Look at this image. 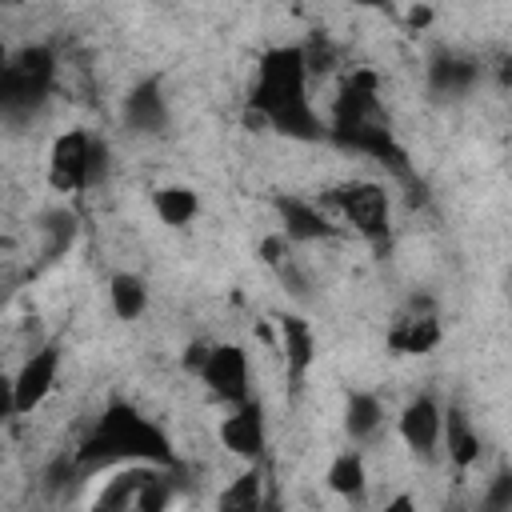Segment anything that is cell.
Listing matches in <instances>:
<instances>
[{"label": "cell", "instance_id": "17", "mask_svg": "<svg viewBox=\"0 0 512 512\" xmlns=\"http://www.w3.org/2000/svg\"><path fill=\"white\" fill-rule=\"evenodd\" d=\"M440 436L448 440V456L460 468H468L480 456V436L472 432V424H468V416L460 408H448V416H440Z\"/></svg>", "mask_w": 512, "mask_h": 512}, {"label": "cell", "instance_id": "5", "mask_svg": "<svg viewBox=\"0 0 512 512\" xmlns=\"http://www.w3.org/2000/svg\"><path fill=\"white\" fill-rule=\"evenodd\" d=\"M328 204L368 240H384L388 236V224H392V204H388V192L380 184H368V180H356V184H340L328 192Z\"/></svg>", "mask_w": 512, "mask_h": 512}, {"label": "cell", "instance_id": "8", "mask_svg": "<svg viewBox=\"0 0 512 512\" xmlns=\"http://www.w3.org/2000/svg\"><path fill=\"white\" fill-rule=\"evenodd\" d=\"M88 152H92V136L88 132H64L52 144L48 184L56 192H80V188H88Z\"/></svg>", "mask_w": 512, "mask_h": 512}, {"label": "cell", "instance_id": "23", "mask_svg": "<svg viewBox=\"0 0 512 512\" xmlns=\"http://www.w3.org/2000/svg\"><path fill=\"white\" fill-rule=\"evenodd\" d=\"M108 176V144L104 140H92V152H88V188L92 184H104Z\"/></svg>", "mask_w": 512, "mask_h": 512}, {"label": "cell", "instance_id": "2", "mask_svg": "<svg viewBox=\"0 0 512 512\" xmlns=\"http://www.w3.org/2000/svg\"><path fill=\"white\" fill-rule=\"evenodd\" d=\"M328 136L348 148V152H364L372 156L376 164L392 168L396 176H408V156L404 148L396 144L392 128H388V116L380 108V96H376V76L372 72H352L336 96V108H332V128Z\"/></svg>", "mask_w": 512, "mask_h": 512}, {"label": "cell", "instance_id": "21", "mask_svg": "<svg viewBox=\"0 0 512 512\" xmlns=\"http://www.w3.org/2000/svg\"><path fill=\"white\" fill-rule=\"evenodd\" d=\"M364 460H360V452H340L336 460H332V468H328V484L340 492V496H348V500H360L364 496Z\"/></svg>", "mask_w": 512, "mask_h": 512}, {"label": "cell", "instance_id": "7", "mask_svg": "<svg viewBox=\"0 0 512 512\" xmlns=\"http://www.w3.org/2000/svg\"><path fill=\"white\" fill-rule=\"evenodd\" d=\"M200 380L224 404H244L248 400V356H244V348L240 344H212L208 360L200 368Z\"/></svg>", "mask_w": 512, "mask_h": 512}, {"label": "cell", "instance_id": "3", "mask_svg": "<svg viewBox=\"0 0 512 512\" xmlns=\"http://www.w3.org/2000/svg\"><path fill=\"white\" fill-rule=\"evenodd\" d=\"M108 464H160V468H176V452H172L168 436L156 424L136 416L128 404H112L100 416V424L92 428V436L76 452V468L80 472H96V468H108Z\"/></svg>", "mask_w": 512, "mask_h": 512}, {"label": "cell", "instance_id": "9", "mask_svg": "<svg viewBox=\"0 0 512 512\" xmlns=\"http://www.w3.org/2000/svg\"><path fill=\"white\" fill-rule=\"evenodd\" d=\"M56 376H60V348L56 344H44V348H36L24 364H20V372L12 376V392H16V412H32L48 392H52V384H56Z\"/></svg>", "mask_w": 512, "mask_h": 512}, {"label": "cell", "instance_id": "27", "mask_svg": "<svg viewBox=\"0 0 512 512\" xmlns=\"http://www.w3.org/2000/svg\"><path fill=\"white\" fill-rule=\"evenodd\" d=\"M352 4H360V8H384L388 0H352Z\"/></svg>", "mask_w": 512, "mask_h": 512}, {"label": "cell", "instance_id": "20", "mask_svg": "<svg viewBox=\"0 0 512 512\" xmlns=\"http://www.w3.org/2000/svg\"><path fill=\"white\" fill-rule=\"evenodd\" d=\"M112 312L120 316V320H136L140 312H144V304H148V288H144V280L140 276H132V272H120V276H112Z\"/></svg>", "mask_w": 512, "mask_h": 512}, {"label": "cell", "instance_id": "15", "mask_svg": "<svg viewBox=\"0 0 512 512\" xmlns=\"http://www.w3.org/2000/svg\"><path fill=\"white\" fill-rule=\"evenodd\" d=\"M436 340H440V324H436V316L428 308L400 316L392 336H388V344L396 352H428V348H436Z\"/></svg>", "mask_w": 512, "mask_h": 512}, {"label": "cell", "instance_id": "4", "mask_svg": "<svg viewBox=\"0 0 512 512\" xmlns=\"http://www.w3.org/2000/svg\"><path fill=\"white\" fill-rule=\"evenodd\" d=\"M56 88V56L52 48L36 44L24 48L16 56H8V64L0 68V120H28L32 112L44 108V100Z\"/></svg>", "mask_w": 512, "mask_h": 512}, {"label": "cell", "instance_id": "10", "mask_svg": "<svg viewBox=\"0 0 512 512\" xmlns=\"http://www.w3.org/2000/svg\"><path fill=\"white\" fill-rule=\"evenodd\" d=\"M220 440H224L228 452H236V456H244L252 464L264 456V412H260V404L252 396L244 404H236V412L224 420Z\"/></svg>", "mask_w": 512, "mask_h": 512}, {"label": "cell", "instance_id": "26", "mask_svg": "<svg viewBox=\"0 0 512 512\" xmlns=\"http://www.w3.org/2000/svg\"><path fill=\"white\" fill-rule=\"evenodd\" d=\"M16 412V392H12V376H4L0 368V416H12Z\"/></svg>", "mask_w": 512, "mask_h": 512}, {"label": "cell", "instance_id": "6", "mask_svg": "<svg viewBox=\"0 0 512 512\" xmlns=\"http://www.w3.org/2000/svg\"><path fill=\"white\" fill-rule=\"evenodd\" d=\"M168 468H160V464H140V468H132V472H120L100 496H96V504L100 508H144V512H156V508H164L168 504V476H164Z\"/></svg>", "mask_w": 512, "mask_h": 512}, {"label": "cell", "instance_id": "14", "mask_svg": "<svg viewBox=\"0 0 512 512\" xmlns=\"http://www.w3.org/2000/svg\"><path fill=\"white\" fill-rule=\"evenodd\" d=\"M476 80H480V64L472 56H460V52H440L428 68V84L440 96H464Z\"/></svg>", "mask_w": 512, "mask_h": 512}, {"label": "cell", "instance_id": "22", "mask_svg": "<svg viewBox=\"0 0 512 512\" xmlns=\"http://www.w3.org/2000/svg\"><path fill=\"white\" fill-rule=\"evenodd\" d=\"M220 504H224V508H256V504H260V472L248 468V472L220 496Z\"/></svg>", "mask_w": 512, "mask_h": 512}, {"label": "cell", "instance_id": "18", "mask_svg": "<svg viewBox=\"0 0 512 512\" xmlns=\"http://www.w3.org/2000/svg\"><path fill=\"white\" fill-rule=\"evenodd\" d=\"M380 424H384V408H380V400H376V396H368V392L348 396L344 428H348V436H352V440H372V436L380 432Z\"/></svg>", "mask_w": 512, "mask_h": 512}, {"label": "cell", "instance_id": "13", "mask_svg": "<svg viewBox=\"0 0 512 512\" xmlns=\"http://www.w3.org/2000/svg\"><path fill=\"white\" fill-rule=\"evenodd\" d=\"M276 212H280V220H284V236L288 240H328V236H336V228L328 224V216L316 208V204H308V200H296V196H280L276 200Z\"/></svg>", "mask_w": 512, "mask_h": 512}, {"label": "cell", "instance_id": "25", "mask_svg": "<svg viewBox=\"0 0 512 512\" xmlns=\"http://www.w3.org/2000/svg\"><path fill=\"white\" fill-rule=\"evenodd\" d=\"M508 504H512V476H500L488 496V508H508Z\"/></svg>", "mask_w": 512, "mask_h": 512}, {"label": "cell", "instance_id": "24", "mask_svg": "<svg viewBox=\"0 0 512 512\" xmlns=\"http://www.w3.org/2000/svg\"><path fill=\"white\" fill-rule=\"evenodd\" d=\"M208 348H212V344H200V340L188 344V348H184V368H188V372H200L204 360H208Z\"/></svg>", "mask_w": 512, "mask_h": 512}, {"label": "cell", "instance_id": "11", "mask_svg": "<svg viewBox=\"0 0 512 512\" xmlns=\"http://www.w3.org/2000/svg\"><path fill=\"white\" fill-rule=\"evenodd\" d=\"M124 124L140 136H160L168 128V104H164L160 80H140L124 96Z\"/></svg>", "mask_w": 512, "mask_h": 512}, {"label": "cell", "instance_id": "29", "mask_svg": "<svg viewBox=\"0 0 512 512\" xmlns=\"http://www.w3.org/2000/svg\"><path fill=\"white\" fill-rule=\"evenodd\" d=\"M8 4H20V0H8Z\"/></svg>", "mask_w": 512, "mask_h": 512}, {"label": "cell", "instance_id": "1", "mask_svg": "<svg viewBox=\"0 0 512 512\" xmlns=\"http://www.w3.org/2000/svg\"><path fill=\"white\" fill-rule=\"evenodd\" d=\"M248 108L256 116H264L268 128L292 136V140H320L328 136V128L320 124V116L312 112L308 100V64H304V48H272L260 56L256 68V88Z\"/></svg>", "mask_w": 512, "mask_h": 512}, {"label": "cell", "instance_id": "19", "mask_svg": "<svg viewBox=\"0 0 512 512\" xmlns=\"http://www.w3.org/2000/svg\"><path fill=\"white\" fill-rule=\"evenodd\" d=\"M156 212H160V220H164V224L180 228V224H188V220L200 212V200H196V192H192V188L172 184V188H160V192H156Z\"/></svg>", "mask_w": 512, "mask_h": 512}, {"label": "cell", "instance_id": "12", "mask_svg": "<svg viewBox=\"0 0 512 512\" xmlns=\"http://www.w3.org/2000/svg\"><path fill=\"white\" fill-rule=\"evenodd\" d=\"M440 404L428 396H416L400 416V436L416 456H432L440 444Z\"/></svg>", "mask_w": 512, "mask_h": 512}, {"label": "cell", "instance_id": "28", "mask_svg": "<svg viewBox=\"0 0 512 512\" xmlns=\"http://www.w3.org/2000/svg\"><path fill=\"white\" fill-rule=\"evenodd\" d=\"M4 64H8V48L0 44V68H4Z\"/></svg>", "mask_w": 512, "mask_h": 512}, {"label": "cell", "instance_id": "16", "mask_svg": "<svg viewBox=\"0 0 512 512\" xmlns=\"http://www.w3.org/2000/svg\"><path fill=\"white\" fill-rule=\"evenodd\" d=\"M280 336H284L288 380L300 384L304 372H308V364H312V352H316V344H312V328H308L300 316H284V320H280Z\"/></svg>", "mask_w": 512, "mask_h": 512}]
</instances>
